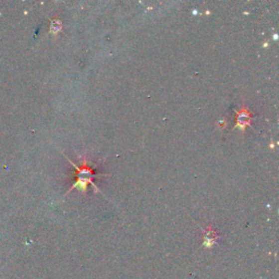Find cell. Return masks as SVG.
Returning <instances> with one entry per match:
<instances>
[{
	"mask_svg": "<svg viewBox=\"0 0 279 279\" xmlns=\"http://www.w3.org/2000/svg\"><path fill=\"white\" fill-rule=\"evenodd\" d=\"M67 160L70 162L73 166V168L75 170H77V174H75V181L74 183L71 185V187L69 188L68 192L66 193V195L68 193H70L73 189H79L82 193H86L87 191V185L91 184L93 188L96 190V192H101L100 189L97 188L96 183H94L95 180L98 177H102V176H108V174H104V173H96L95 169H96V166L91 164V162L87 160L86 157H83L82 161L80 162L79 165L74 164L72 160H70L67 156H65Z\"/></svg>",
	"mask_w": 279,
	"mask_h": 279,
	"instance_id": "obj_1",
	"label": "cell"
},
{
	"mask_svg": "<svg viewBox=\"0 0 279 279\" xmlns=\"http://www.w3.org/2000/svg\"><path fill=\"white\" fill-rule=\"evenodd\" d=\"M252 115L251 112L246 107H243L241 110H236V125L234 129L239 128L241 131L246 129V127L251 126Z\"/></svg>",
	"mask_w": 279,
	"mask_h": 279,
	"instance_id": "obj_2",
	"label": "cell"
}]
</instances>
